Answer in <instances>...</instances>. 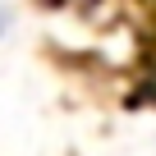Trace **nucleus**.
<instances>
[{
    "mask_svg": "<svg viewBox=\"0 0 156 156\" xmlns=\"http://www.w3.org/2000/svg\"><path fill=\"white\" fill-rule=\"evenodd\" d=\"M9 23H14V14H9V5H0V37L9 32Z\"/></svg>",
    "mask_w": 156,
    "mask_h": 156,
    "instance_id": "1",
    "label": "nucleus"
}]
</instances>
